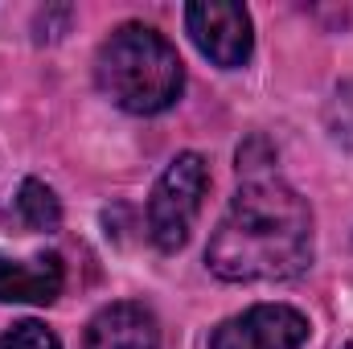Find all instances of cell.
I'll return each mask as SVG.
<instances>
[{
    "label": "cell",
    "instance_id": "cell-1",
    "mask_svg": "<svg viewBox=\"0 0 353 349\" xmlns=\"http://www.w3.org/2000/svg\"><path fill=\"white\" fill-rule=\"evenodd\" d=\"M205 263L218 279L259 283L292 279L312 263V210L275 173L243 177L218 230L210 235Z\"/></svg>",
    "mask_w": 353,
    "mask_h": 349
},
{
    "label": "cell",
    "instance_id": "cell-2",
    "mask_svg": "<svg viewBox=\"0 0 353 349\" xmlns=\"http://www.w3.org/2000/svg\"><path fill=\"white\" fill-rule=\"evenodd\" d=\"M94 79L115 107L132 115H157L181 99L185 66L161 29L132 21V25H119L99 46Z\"/></svg>",
    "mask_w": 353,
    "mask_h": 349
},
{
    "label": "cell",
    "instance_id": "cell-3",
    "mask_svg": "<svg viewBox=\"0 0 353 349\" xmlns=\"http://www.w3.org/2000/svg\"><path fill=\"white\" fill-rule=\"evenodd\" d=\"M205 185H210V169L197 152H181L173 165L161 173V181L152 185V197H148V230H152V243L173 255L189 243V230L201 214V197H205Z\"/></svg>",
    "mask_w": 353,
    "mask_h": 349
},
{
    "label": "cell",
    "instance_id": "cell-4",
    "mask_svg": "<svg viewBox=\"0 0 353 349\" xmlns=\"http://www.w3.org/2000/svg\"><path fill=\"white\" fill-rule=\"evenodd\" d=\"M185 29L193 37V46L222 70H234L251 58L255 50V29H251V12L243 4H226V0H205V4H189L185 8Z\"/></svg>",
    "mask_w": 353,
    "mask_h": 349
},
{
    "label": "cell",
    "instance_id": "cell-5",
    "mask_svg": "<svg viewBox=\"0 0 353 349\" xmlns=\"http://www.w3.org/2000/svg\"><path fill=\"white\" fill-rule=\"evenodd\" d=\"M312 325L300 308L288 304H255L210 333V349H300Z\"/></svg>",
    "mask_w": 353,
    "mask_h": 349
},
{
    "label": "cell",
    "instance_id": "cell-6",
    "mask_svg": "<svg viewBox=\"0 0 353 349\" xmlns=\"http://www.w3.org/2000/svg\"><path fill=\"white\" fill-rule=\"evenodd\" d=\"M161 346V325L152 317V308L136 304V300H119L94 312L87 325L83 349H157Z\"/></svg>",
    "mask_w": 353,
    "mask_h": 349
},
{
    "label": "cell",
    "instance_id": "cell-7",
    "mask_svg": "<svg viewBox=\"0 0 353 349\" xmlns=\"http://www.w3.org/2000/svg\"><path fill=\"white\" fill-rule=\"evenodd\" d=\"M66 267L58 255L4 259L0 255V300L8 304H54L62 296Z\"/></svg>",
    "mask_w": 353,
    "mask_h": 349
},
{
    "label": "cell",
    "instance_id": "cell-8",
    "mask_svg": "<svg viewBox=\"0 0 353 349\" xmlns=\"http://www.w3.org/2000/svg\"><path fill=\"white\" fill-rule=\"evenodd\" d=\"M58 222H62V206H58L54 189L33 177L17 189L12 206L4 210V226L17 235H50V230H58Z\"/></svg>",
    "mask_w": 353,
    "mask_h": 349
},
{
    "label": "cell",
    "instance_id": "cell-9",
    "mask_svg": "<svg viewBox=\"0 0 353 349\" xmlns=\"http://www.w3.org/2000/svg\"><path fill=\"white\" fill-rule=\"evenodd\" d=\"M0 349H62V341L41 321H21L0 337Z\"/></svg>",
    "mask_w": 353,
    "mask_h": 349
},
{
    "label": "cell",
    "instance_id": "cell-10",
    "mask_svg": "<svg viewBox=\"0 0 353 349\" xmlns=\"http://www.w3.org/2000/svg\"><path fill=\"white\" fill-rule=\"evenodd\" d=\"M345 349H353V341H350V346H345Z\"/></svg>",
    "mask_w": 353,
    "mask_h": 349
}]
</instances>
